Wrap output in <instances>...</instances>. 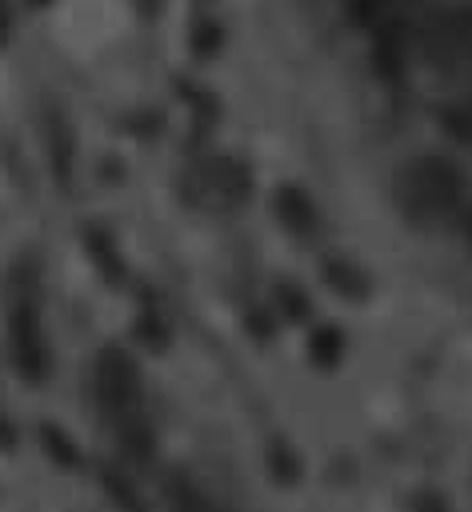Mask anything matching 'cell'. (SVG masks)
<instances>
[{
  "instance_id": "obj_1",
  "label": "cell",
  "mask_w": 472,
  "mask_h": 512,
  "mask_svg": "<svg viewBox=\"0 0 472 512\" xmlns=\"http://www.w3.org/2000/svg\"><path fill=\"white\" fill-rule=\"evenodd\" d=\"M460 172H452L448 164L440 160H420L408 176H404V204L416 212V216H440L456 204L460 196Z\"/></svg>"
}]
</instances>
